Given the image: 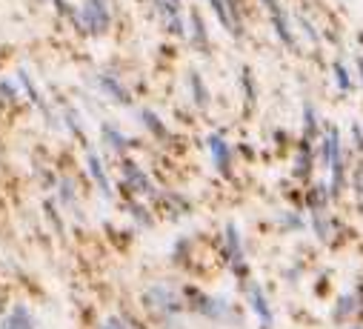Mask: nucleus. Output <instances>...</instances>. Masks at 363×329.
I'll return each mask as SVG.
<instances>
[{
    "instance_id": "f257e3e1",
    "label": "nucleus",
    "mask_w": 363,
    "mask_h": 329,
    "mask_svg": "<svg viewBox=\"0 0 363 329\" xmlns=\"http://www.w3.org/2000/svg\"><path fill=\"white\" fill-rule=\"evenodd\" d=\"M69 18L74 21V26L86 35H104L112 23V12H109V0H83L77 9L69 12Z\"/></svg>"
},
{
    "instance_id": "f03ea898",
    "label": "nucleus",
    "mask_w": 363,
    "mask_h": 329,
    "mask_svg": "<svg viewBox=\"0 0 363 329\" xmlns=\"http://www.w3.org/2000/svg\"><path fill=\"white\" fill-rule=\"evenodd\" d=\"M326 163L332 167V189L337 192L343 186V163H340V143H337V132L332 129L326 138Z\"/></svg>"
},
{
    "instance_id": "7ed1b4c3",
    "label": "nucleus",
    "mask_w": 363,
    "mask_h": 329,
    "mask_svg": "<svg viewBox=\"0 0 363 329\" xmlns=\"http://www.w3.org/2000/svg\"><path fill=\"white\" fill-rule=\"evenodd\" d=\"M263 4L269 6V15H272V21H275V26H278L281 40H286V43L292 46V43H295V38H292V32H289V23L284 21V9L278 6V0H263Z\"/></svg>"
},
{
    "instance_id": "20e7f679",
    "label": "nucleus",
    "mask_w": 363,
    "mask_h": 329,
    "mask_svg": "<svg viewBox=\"0 0 363 329\" xmlns=\"http://www.w3.org/2000/svg\"><path fill=\"white\" fill-rule=\"evenodd\" d=\"M209 146H212V157H215V163H218V169L223 172V175H229V146H226V140L223 138H218V135H212L209 138Z\"/></svg>"
},
{
    "instance_id": "39448f33",
    "label": "nucleus",
    "mask_w": 363,
    "mask_h": 329,
    "mask_svg": "<svg viewBox=\"0 0 363 329\" xmlns=\"http://www.w3.org/2000/svg\"><path fill=\"white\" fill-rule=\"evenodd\" d=\"M226 235H229V252H232V264H235V269H240V264H243V252H240V243H238V229L229 223V226H226Z\"/></svg>"
},
{
    "instance_id": "423d86ee",
    "label": "nucleus",
    "mask_w": 363,
    "mask_h": 329,
    "mask_svg": "<svg viewBox=\"0 0 363 329\" xmlns=\"http://www.w3.org/2000/svg\"><path fill=\"white\" fill-rule=\"evenodd\" d=\"M101 87H104V89H106L109 95H115V98H118L121 104H126V101H129V95L123 92V87L118 84V80H115L112 74H104V77H101Z\"/></svg>"
},
{
    "instance_id": "0eeeda50",
    "label": "nucleus",
    "mask_w": 363,
    "mask_h": 329,
    "mask_svg": "<svg viewBox=\"0 0 363 329\" xmlns=\"http://www.w3.org/2000/svg\"><path fill=\"white\" fill-rule=\"evenodd\" d=\"M252 301H255V312L266 320V323H272V312H269V306H266V298H263V292L260 289H252Z\"/></svg>"
},
{
    "instance_id": "6e6552de",
    "label": "nucleus",
    "mask_w": 363,
    "mask_h": 329,
    "mask_svg": "<svg viewBox=\"0 0 363 329\" xmlns=\"http://www.w3.org/2000/svg\"><path fill=\"white\" fill-rule=\"evenodd\" d=\"M4 329H32V320H29V315L23 309H15V315L6 320Z\"/></svg>"
},
{
    "instance_id": "1a4fd4ad",
    "label": "nucleus",
    "mask_w": 363,
    "mask_h": 329,
    "mask_svg": "<svg viewBox=\"0 0 363 329\" xmlns=\"http://www.w3.org/2000/svg\"><path fill=\"white\" fill-rule=\"evenodd\" d=\"M89 169H92V175H95V181H98V186L109 195V181H106V175H104V169H101V163H98V157H95V155L89 157Z\"/></svg>"
},
{
    "instance_id": "9d476101",
    "label": "nucleus",
    "mask_w": 363,
    "mask_h": 329,
    "mask_svg": "<svg viewBox=\"0 0 363 329\" xmlns=\"http://www.w3.org/2000/svg\"><path fill=\"white\" fill-rule=\"evenodd\" d=\"M212 9H215V15L220 18V23H223L226 29H235V21H232V15H229V9H226L223 0H212Z\"/></svg>"
},
{
    "instance_id": "9b49d317",
    "label": "nucleus",
    "mask_w": 363,
    "mask_h": 329,
    "mask_svg": "<svg viewBox=\"0 0 363 329\" xmlns=\"http://www.w3.org/2000/svg\"><path fill=\"white\" fill-rule=\"evenodd\" d=\"M126 178H129V184H132V186H140L143 192H152V184H149V181H146L135 167H126Z\"/></svg>"
},
{
    "instance_id": "f8f14e48",
    "label": "nucleus",
    "mask_w": 363,
    "mask_h": 329,
    "mask_svg": "<svg viewBox=\"0 0 363 329\" xmlns=\"http://www.w3.org/2000/svg\"><path fill=\"white\" fill-rule=\"evenodd\" d=\"M192 29H195V43L201 49H206V32H203V21H201L198 12H192Z\"/></svg>"
},
{
    "instance_id": "ddd939ff",
    "label": "nucleus",
    "mask_w": 363,
    "mask_h": 329,
    "mask_svg": "<svg viewBox=\"0 0 363 329\" xmlns=\"http://www.w3.org/2000/svg\"><path fill=\"white\" fill-rule=\"evenodd\" d=\"M192 92H195L198 104H201V106H206L209 95H206V87H203V80H201V74H192Z\"/></svg>"
},
{
    "instance_id": "4468645a",
    "label": "nucleus",
    "mask_w": 363,
    "mask_h": 329,
    "mask_svg": "<svg viewBox=\"0 0 363 329\" xmlns=\"http://www.w3.org/2000/svg\"><path fill=\"white\" fill-rule=\"evenodd\" d=\"M143 121H146V123H149V126H152V132H155V135H160V138H163V135H166V129H163V126H160V121H157V118H155V115H152V112H143Z\"/></svg>"
},
{
    "instance_id": "2eb2a0df",
    "label": "nucleus",
    "mask_w": 363,
    "mask_h": 329,
    "mask_svg": "<svg viewBox=\"0 0 363 329\" xmlns=\"http://www.w3.org/2000/svg\"><path fill=\"white\" fill-rule=\"evenodd\" d=\"M335 74H337V87L340 89H349V74H346V69L340 63H335Z\"/></svg>"
},
{
    "instance_id": "dca6fc26",
    "label": "nucleus",
    "mask_w": 363,
    "mask_h": 329,
    "mask_svg": "<svg viewBox=\"0 0 363 329\" xmlns=\"http://www.w3.org/2000/svg\"><path fill=\"white\" fill-rule=\"evenodd\" d=\"M52 4H55V9H57L60 15H69V12H72V6L66 4V0H52Z\"/></svg>"
},
{
    "instance_id": "f3484780",
    "label": "nucleus",
    "mask_w": 363,
    "mask_h": 329,
    "mask_svg": "<svg viewBox=\"0 0 363 329\" xmlns=\"http://www.w3.org/2000/svg\"><path fill=\"white\" fill-rule=\"evenodd\" d=\"M312 132H315V118H312V109L306 106V135L312 138Z\"/></svg>"
},
{
    "instance_id": "a211bd4d",
    "label": "nucleus",
    "mask_w": 363,
    "mask_h": 329,
    "mask_svg": "<svg viewBox=\"0 0 363 329\" xmlns=\"http://www.w3.org/2000/svg\"><path fill=\"white\" fill-rule=\"evenodd\" d=\"M104 329H126V326H123V323H121V320H118V318H109V320H106V326H104Z\"/></svg>"
},
{
    "instance_id": "6ab92c4d",
    "label": "nucleus",
    "mask_w": 363,
    "mask_h": 329,
    "mask_svg": "<svg viewBox=\"0 0 363 329\" xmlns=\"http://www.w3.org/2000/svg\"><path fill=\"white\" fill-rule=\"evenodd\" d=\"M169 4H174V6H180V0H169Z\"/></svg>"
},
{
    "instance_id": "aec40b11",
    "label": "nucleus",
    "mask_w": 363,
    "mask_h": 329,
    "mask_svg": "<svg viewBox=\"0 0 363 329\" xmlns=\"http://www.w3.org/2000/svg\"><path fill=\"white\" fill-rule=\"evenodd\" d=\"M357 66H360V72H363V57H360V60H357Z\"/></svg>"
}]
</instances>
